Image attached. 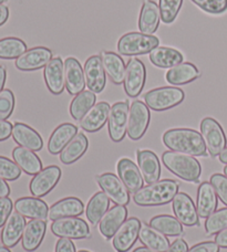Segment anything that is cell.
<instances>
[{"label":"cell","instance_id":"ab89813d","mask_svg":"<svg viewBox=\"0 0 227 252\" xmlns=\"http://www.w3.org/2000/svg\"><path fill=\"white\" fill-rule=\"evenodd\" d=\"M27 51V44L19 38L8 37L0 39V59H18Z\"/></svg>","mask_w":227,"mask_h":252},{"label":"cell","instance_id":"b9f144b4","mask_svg":"<svg viewBox=\"0 0 227 252\" xmlns=\"http://www.w3.org/2000/svg\"><path fill=\"white\" fill-rule=\"evenodd\" d=\"M182 4L183 0H160L158 8H160L162 21L165 24H172L178 17Z\"/></svg>","mask_w":227,"mask_h":252},{"label":"cell","instance_id":"3957f363","mask_svg":"<svg viewBox=\"0 0 227 252\" xmlns=\"http://www.w3.org/2000/svg\"><path fill=\"white\" fill-rule=\"evenodd\" d=\"M162 160L171 173H173L183 181L197 183L201 177V164L192 155L169 151L163 153Z\"/></svg>","mask_w":227,"mask_h":252},{"label":"cell","instance_id":"f546056e","mask_svg":"<svg viewBox=\"0 0 227 252\" xmlns=\"http://www.w3.org/2000/svg\"><path fill=\"white\" fill-rule=\"evenodd\" d=\"M78 134V127L71 123L59 125L50 135L48 142V151L50 154L58 155L62 152L69 142Z\"/></svg>","mask_w":227,"mask_h":252},{"label":"cell","instance_id":"277c9868","mask_svg":"<svg viewBox=\"0 0 227 252\" xmlns=\"http://www.w3.org/2000/svg\"><path fill=\"white\" fill-rule=\"evenodd\" d=\"M160 44V39L155 35L142 32H129L122 35L117 42V51L122 56L147 55Z\"/></svg>","mask_w":227,"mask_h":252},{"label":"cell","instance_id":"9a60e30c","mask_svg":"<svg viewBox=\"0 0 227 252\" xmlns=\"http://www.w3.org/2000/svg\"><path fill=\"white\" fill-rule=\"evenodd\" d=\"M84 78L88 89L93 93H101L107 84L106 71L100 56H92L84 63Z\"/></svg>","mask_w":227,"mask_h":252},{"label":"cell","instance_id":"52a82bcc","mask_svg":"<svg viewBox=\"0 0 227 252\" xmlns=\"http://www.w3.org/2000/svg\"><path fill=\"white\" fill-rule=\"evenodd\" d=\"M151 121L148 105L141 101H134L130 106L128 116V135L132 141L143 137Z\"/></svg>","mask_w":227,"mask_h":252},{"label":"cell","instance_id":"11a10c76","mask_svg":"<svg viewBox=\"0 0 227 252\" xmlns=\"http://www.w3.org/2000/svg\"><path fill=\"white\" fill-rule=\"evenodd\" d=\"M8 18H9V9H8V7L3 6V4H0V26L6 24Z\"/></svg>","mask_w":227,"mask_h":252},{"label":"cell","instance_id":"2e32d148","mask_svg":"<svg viewBox=\"0 0 227 252\" xmlns=\"http://www.w3.org/2000/svg\"><path fill=\"white\" fill-rule=\"evenodd\" d=\"M52 59V51L45 47H36L27 50L16 60V67L20 71L41 69Z\"/></svg>","mask_w":227,"mask_h":252},{"label":"cell","instance_id":"603a6c76","mask_svg":"<svg viewBox=\"0 0 227 252\" xmlns=\"http://www.w3.org/2000/svg\"><path fill=\"white\" fill-rule=\"evenodd\" d=\"M117 174L130 192H136L143 187L144 179L140 168L129 158H121L117 163Z\"/></svg>","mask_w":227,"mask_h":252},{"label":"cell","instance_id":"4fadbf2b","mask_svg":"<svg viewBox=\"0 0 227 252\" xmlns=\"http://www.w3.org/2000/svg\"><path fill=\"white\" fill-rule=\"evenodd\" d=\"M142 223L135 217L126 219L113 236L112 246L116 252H128L138 240Z\"/></svg>","mask_w":227,"mask_h":252},{"label":"cell","instance_id":"d6a6232c","mask_svg":"<svg viewBox=\"0 0 227 252\" xmlns=\"http://www.w3.org/2000/svg\"><path fill=\"white\" fill-rule=\"evenodd\" d=\"M199 76V71L193 63L182 62L167 71L166 81L173 85H184L193 82Z\"/></svg>","mask_w":227,"mask_h":252},{"label":"cell","instance_id":"7a4b0ae2","mask_svg":"<svg viewBox=\"0 0 227 252\" xmlns=\"http://www.w3.org/2000/svg\"><path fill=\"white\" fill-rule=\"evenodd\" d=\"M179 183L173 179H163L142 187L133 196V200L138 206H162L174 199L179 192Z\"/></svg>","mask_w":227,"mask_h":252},{"label":"cell","instance_id":"74e56055","mask_svg":"<svg viewBox=\"0 0 227 252\" xmlns=\"http://www.w3.org/2000/svg\"><path fill=\"white\" fill-rule=\"evenodd\" d=\"M150 226L169 237H181L184 235L183 226L179 221V219L172 217L170 215L155 216L150 220Z\"/></svg>","mask_w":227,"mask_h":252},{"label":"cell","instance_id":"60d3db41","mask_svg":"<svg viewBox=\"0 0 227 252\" xmlns=\"http://www.w3.org/2000/svg\"><path fill=\"white\" fill-rule=\"evenodd\" d=\"M227 228V208H222L206 218L205 230L207 236L215 235Z\"/></svg>","mask_w":227,"mask_h":252},{"label":"cell","instance_id":"db71d44e","mask_svg":"<svg viewBox=\"0 0 227 252\" xmlns=\"http://www.w3.org/2000/svg\"><path fill=\"white\" fill-rule=\"evenodd\" d=\"M9 195H10V187L4 179L0 177V198L8 197Z\"/></svg>","mask_w":227,"mask_h":252},{"label":"cell","instance_id":"6f0895ef","mask_svg":"<svg viewBox=\"0 0 227 252\" xmlns=\"http://www.w3.org/2000/svg\"><path fill=\"white\" fill-rule=\"evenodd\" d=\"M219 157H220L221 163L227 165V146L224 148L223 151H222V153L219 155Z\"/></svg>","mask_w":227,"mask_h":252},{"label":"cell","instance_id":"9c48e42d","mask_svg":"<svg viewBox=\"0 0 227 252\" xmlns=\"http://www.w3.org/2000/svg\"><path fill=\"white\" fill-rule=\"evenodd\" d=\"M100 188L115 205L126 206L130 202V191L120 177L113 173H104L97 176Z\"/></svg>","mask_w":227,"mask_h":252},{"label":"cell","instance_id":"f5cc1de1","mask_svg":"<svg viewBox=\"0 0 227 252\" xmlns=\"http://www.w3.org/2000/svg\"><path fill=\"white\" fill-rule=\"evenodd\" d=\"M215 242L221 248H227V228L217 233L215 237Z\"/></svg>","mask_w":227,"mask_h":252},{"label":"cell","instance_id":"d4e9b609","mask_svg":"<svg viewBox=\"0 0 227 252\" xmlns=\"http://www.w3.org/2000/svg\"><path fill=\"white\" fill-rule=\"evenodd\" d=\"M18 214L29 219L47 220L49 208L45 202L37 197H22L15 202Z\"/></svg>","mask_w":227,"mask_h":252},{"label":"cell","instance_id":"ac0fdd59","mask_svg":"<svg viewBox=\"0 0 227 252\" xmlns=\"http://www.w3.org/2000/svg\"><path fill=\"white\" fill-rule=\"evenodd\" d=\"M126 217H128V209L125 206L115 205L112 208L109 209L106 215L103 216L102 219L99 222V230L101 235L106 238V239H110L115 235L122 223H123Z\"/></svg>","mask_w":227,"mask_h":252},{"label":"cell","instance_id":"1f68e13d","mask_svg":"<svg viewBox=\"0 0 227 252\" xmlns=\"http://www.w3.org/2000/svg\"><path fill=\"white\" fill-rule=\"evenodd\" d=\"M12 158L20 169L28 175H37L40 170H42V163L39 157L34 151L26 147L18 146L13 148Z\"/></svg>","mask_w":227,"mask_h":252},{"label":"cell","instance_id":"680465c9","mask_svg":"<svg viewBox=\"0 0 227 252\" xmlns=\"http://www.w3.org/2000/svg\"><path fill=\"white\" fill-rule=\"evenodd\" d=\"M133 252H157V251L150 249L148 247H140V248H136Z\"/></svg>","mask_w":227,"mask_h":252},{"label":"cell","instance_id":"484cf974","mask_svg":"<svg viewBox=\"0 0 227 252\" xmlns=\"http://www.w3.org/2000/svg\"><path fill=\"white\" fill-rule=\"evenodd\" d=\"M161 13L157 3L153 0H144L139 18V29L142 33L153 34L160 26Z\"/></svg>","mask_w":227,"mask_h":252},{"label":"cell","instance_id":"cb8c5ba5","mask_svg":"<svg viewBox=\"0 0 227 252\" xmlns=\"http://www.w3.org/2000/svg\"><path fill=\"white\" fill-rule=\"evenodd\" d=\"M26 219L20 214L11 213L8 220L4 223L1 231V242L7 248H12L17 246L24 235V230L26 227Z\"/></svg>","mask_w":227,"mask_h":252},{"label":"cell","instance_id":"8fae6325","mask_svg":"<svg viewBox=\"0 0 227 252\" xmlns=\"http://www.w3.org/2000/svg\"><path fill=\"white\" fill-rule=\"evenodd\" d=\"M147 80V69L138 58H132L126 64L124 75V91L130 97L139 96Z\"/></svg>","mask_w":227,"mask_h":252},{"label":"cell","instance_id":"6da1fadb","mask_svg":"<svg viewBox=\"0 0 227 252\" xmlns=\"http://www.w3.org/2000/svg\"><path fill=\"white\" fill-rule=\"evenodd\" d=\"M163 143L173 152L192 156H205L206 146L202 134L192 128H173L163 135Z\"/></svg>","mask_w":227,"mask_h":252},{"label":"cell","instance_id":"f1b7e54d","mask_svg":"<svg viewBox=\"0 0 227 252\" xmlns=\"http://www.w3.org/2000/svg\"><path fill=\"white\" fill-rule=\"evenodd\" d=\"M217 195L211 183L204 182L198 187L196 209L198 217L207 218L214 213L217 208Z\"/></svg>","mask_w":227,"mask_h":252},{"label":"cell","instance_id":"9f6ffc18","mask_svg":"<svg viewBox=\"0 0 227 252\" xmlns=\"http://www.w3.org/2000/svg\"><path fill=\"white\" fill-rule=\"evenodd\" d=\"M6 79H7V72H6V67L0 65V92L3 90L4 83H6Z\"/></svg>","mask_w":227,"mask_h":252},{"label":"cell","instance_id":"7dc6e473","mask_svg":"<svg viewBox=\"0 0 227 252\" xmlns=\"http://www.w3.org/2000/svg\"><path fill=\"white\" fill-rule=\"evenodd\" d=\"M12 201L8 197L0 198V228L4 226V223L11 215Z\"/></svg>","mask_w":227,"mask_h":252},{"label":"cell","instance_id":"816d5d0a","mask_svg":"<svg viewBox=\"0 0 227 252\" xmlns=\"http://www.w3.org/2000/svg\"><path fill=\"white\" fill-rule=\"evenodd\" d=\"M166 252H189V245L184 239H176L170 245Z\"/></svg>","mask_w":227,"mask_h":252},{"label":"cell","instance_id":"91938a15","mask_svg":"<svg viewBox=\"0 0 227 252\" xmlns=\"http://www.w3.org/2000/svg\"><path fill=\"white\" fill-rule=\"evenodd\" d=\"M0 252H11L10 250H9L7 247H0Z\"/></svg>","mask_w":227,"mask_h":252},{"label":"cell","instance_id":"c3c4849f","mask_svg":"<svg viewBox=\"0 0 227 252\" xmlns=\"http://www.w3.org/2000/svg\"><path fill=\"white\" fill-rule=\"evenodd\" d=\"M189 252H220V247L213 241L199 242L189 249Z\"/></svg>","mask_w":227,"mask_h":252},{"label":"cell","instance_id":"be15d7a7","mask_svg":"<svg viewBox=\"0 0 227 252\" xmlns=\"http://www.w3.org/2000/svg\"><path fill=\"white\" fill-rule=\"evenodd\" d=\"M3 1H6V0H0V4H1Z\"/></svg>","mask_w":227,"mask_h":252},{"label":"cell","instance_id":"d590c367","mask_svg":"<svg viewBox=\"0 0 227 252\" xmlns=\"http://www.w3.org/2000/svg\"><path fill=\"white\" fill-rule=\"evenodd\" d=\"M89 147L88 137L83 133H78L60 153L61 163L70 165L76 163L87 152Z\"/></svg>","mask_w":227,"mask_h":252},{"label":"cell","instance_id":"836d02e7","mask_svg":"<svg viewBox=\"0 0 227 252\" xmlns=\"http://www.w3.org/2000/svg\"><path fill=\"white\" fill-rule=\"evenodd\" d=\"M139 239L141 244L157 252H166L170 247V241L165 235L149 224H142L140 229Z\"/></svg>","mask_w":227,"mask_h":252},{"label":"cell","instance_id":"ba28073f","mask_svg":"<svg viewBox=\"0 0 227 252\" xmlns=\"http://www.w3.org/2000/svg\"><path fill=\"white\" fill-rule=\"evenodd\" d=\"M54 236L68 239H85L90 237V228L85 220L78 217H68L54 220L51 224Z\"/></svg>","mask_w":227,"mask_h":252},{"label":"cell","instance_id":"e575fe53","mask_svg":"<svg viewBox=\"0 0 227 252\" xmlns=\"http://www.w3.org/2000/svg\"><path fill=\"white\" fill-rule=\"evenodd\" d=\"M150 61L157 67L167 69L180 64L184 61L182 53L173 48L156 47L150 52Z\"/></svg>","mask_w":227,"mask_h":252},{"label":"cell","instance_id":"7402d4cb","mask_svg":"<svg viewBox=\"0 0 227 252\" xmlns=\"http://www.w3.org/2000/svg\"><path fill=\"white\" fill-rule=\"evenodd\" d=\"M12 138L18 145L28 148L34 152L41 151L43 147V141L40 134L33 127L25 123L17 122L12 128Z\"/></svg>","mask_w":227,"mask_h":252},{"label":"cell","instance_id":"4dcf8cb0","mask_svg":"<svg viewBox=\"0 0 227 252\" xmlns=\"http://www.w3.org/2000/svg\"><path fill=\"white\" fill-rule=\"evenodd\" d=\"M100 57H101L104 71L109 79L116 85L123 83L126 70L123 59L119 55L111 51H102Z\"/></svg>","mask_w":227,"mask_h":252},{"label":"cell","instance_id":"83f0119b","mask_svg":"<svg viewBox=\"0 0 227 252\" xmlns=\"http://www.w3.org/2000/svg\"><path fill=\"white\" fill-rule=\"evenodd\" d=\"M47 230V222L45 220L33 219L26 224L24 235L21 238L22 248L28 252L37 250L44 238Z\"/></svg>","mask_w":227,"mask_h":252},{"label":"cell","instance_id":"e0dca14e","mask_svg":"<svg viewBox=\"0 0 227 252\" xmlns=\"http://www.w3.org/2000/svg\"><path fill=\"white\" fill-rule=\"evenodd\" d=\"M43 76L45 85L54 95H59L66 88L65 78V62L60 57L52 58L44 66Z\"/></svg>","mask_w":227,"mask_h":252},{"label":"cell","instance_id":"f35d334b","mask_svg":"<svg viewBox=\"0 0 227 252\" xmlns=\"http://www.w3.org/2000/svg\"><path fill=\"white\" fill-rule=\"evenodd\" d=\"M97 96L92 91H82L72 100L70 104V114L76 121H80L95 104Z\"/></svg>","mask_w":227,"mask_h":252},{"label":"cell","instance_id":"5b68a950","mask_svg":"<svg viewBox=\"0 0 227 252\" xmlns=\"http://www.w3.org/2000/svg\"><path fill=\"white\" fill-rule=\"evenodd\" d=\"M184 97L183 90L175 87H162L145 93L144 102L149 109L162 112L181 104Z\"/></svg>","mask_w":227,"mask_h":252},{"label":"cell","instance_id":"7c38bea8","mask_svg":"<svg viewBox=\"0 0 227 252\" xmlns=\"http://www.w3.org/2000/svg\"><path fill=\"white\" fill-rule=\"evenodd\" d=\"M61 169L56 165L48 166L35 175L30 182V191L35 197H43L57 186L61 178Z\"/></svg>","mask_w":227,"mask_h":252},{"label":"cell","instance_id":"bcb514c9","mask_svg":"<svg viewBox=\"0 0 227 252\" xmlns=\"http://www.w3.org/2000/svg\"><path fill=\"white\" fill-rule=\"evenodd\" d=\"M211 184L215 189L217 197L227 206V177L222 174H214L211 176Z\"/></svg>","mask_w":227,"mask_h":252},{"label":"cell","instance_id":"8d00e7d4","mask_svg":"<svg viewBox=\"0 0 227 252\" xmlns=\"http://www.w3.org/2000/svg\"><path fill=\"white\" fill-rule=\"evenodd\" d=\"M110 206V199L103 191L94 193L88 202L85 208V215L92 226H97L100 220L106 215Z\"/></svg>","mask_w":227,"mask_h":252},{"label":"cell","instance_id":"5bb4252c","mask_svg":"<svg viewBox=\"0 0 227 252\" xmlns=\"http://www.w3.org/2000/svg\"><path fill=\"white\" fill-rule=\"evenodd\" d=\"M172 208H173L175 217L179 219L182 224H185L188 227L198 226V214L197 209L194 205L188 193L178 192L174 199L172 200Z\"/></svg>","mask_w":227,"mask_h":252},{"label":"cell","instance_id":"f6af8a7d","mask_svg":"<svg viewBox=\"0 0 227 252\" xmlns=\"http://www.w3.org/2000/svg\"><path fill=\"white\" fill-rule=\"evenodd\" d=\"M202 10L213 15H219L227 10V0H192Z\"/></svg>","mask_w":227,"mask_h":252},{"label":"cell","instance_id":"30bf717a","mask_svg":"<svg viewBox=\"0 0 227 252\" xmlns=\"http://www.w3.org/2000/svg\"><path fill=\"white\" fill-rule=\"evenodd\" d=\"M129 110L130 106L128 102H117L111 106L108 125L109 135L113 142L119 143L123 141L125 134L128 133Z\"/></svg>","mask_w":227,"mask_h":252},{"label":"cell","instance_id":"94428289","mask_svg":"<svg viewBox=\"0 0 227 252\" xmlns=\"http://www.w3.org/2000/svg\"><path fill=\"white\" fill-rule=\"evenodd\" d=\"M224 175L227 177V165L224 167Z\"/></svg>","mask_w":227,"mask_h":252},{"label":"cell","instance_id":"f907efd6","mask_svg":"<svg viewBox=\"0 0 227 252\" xmlns=\"http://www.w3.org/2000/svg\"><path fill=\"white\" fill-rule=\"evenodd\" d=\"M13 126L6 120H0V142L6 141L12 134Z\"/></svg>","mask_w":227,"mask_h":252},{"label":"cell","instance_id":"8992f818","mask_svg":"<svg viewBox=\"0 0 227 252\" xmlns=\"http://www.w3.org/2000/svg\"><path fill=\"white\" fill-rule=\"evenodd\" d=\"M201 134L205 143L206 150L212 157L219 156L226 147V136L224 129L216 120L205 118L201 122Z\"/></svg>","mask_w":227,"mask_h":252},{"label":"cell","instance_id":"44dd1931","mask_svg":"<svg viewBox=\"0 0 227 252\" xmlns=\"http://www.w3.org/2000/svg\"><path fill=\"white\" fill-rule=\"evenodd\" d=\"M139 168L145 183L153 184L158 182L161 177V165L158 157L152 151H138L136 153Z\"/></svg>","mask_w":227,"mask_h":252},{"label":"cell","instance_id":"681fc988","mask_svg":"<svg viewBox=\"0 0 227 252\" xmlns=\"http://www.w3.org/2000/svg\"><path fill=\"white\" fill-rule=\"evenodd\" d=\"M56 252H76V246L71 239L60 238L56 245Z\"/></svg>","mask_w":227,"mask_h":252},{"label":"cell","instance_id":"7bdbcfd3","mask_svg":"<svg viewBox=\"0 0 227 252\" xmlns=\"http://www.w3.org/2000/svg\"><path fill=\"white\" fill-rule=\"evenodd\" d=\"M20 175L21 169L15 161L4 156H0V177L4 181L13 182L19 178Z\"/></svg>","mask_w":227,"mask_h":252},{"label":"cell","instance_id":"6125c7cd","mask_svg":"<svg viewBox=\"0 0 227 252\" xmlns=\"http://www.w3.org/2000/svg\"><path fill=\"white\" fill-rule=\"evenodd\" d=\"M78 252H90V251H88V250H80Z\"/></svg>","mask_w":227,"mask_h":252},{"label":"cell","instance_id":"ee69618b","mask_svg":"<svg viewBox=\"0 0 227 252\" xmlns=\"http://www.w3.org/2000/svg\"><path fill=\"white\" fill-rule=\"evenodd\" d=\"M15 109V95L10 90L4 89L0 92V120L10 118Z\"/></svg>","mask_w":227,"mask_h":252},{"label":"cell","instance_id":"4316f807","mask_svg":"<svg viewBox=\"0 0 227 252\" xmlns=\"http://www.w3.org/2000/svg\"><path fill=\"white\" fill-rule=\"evenodd\" d=\"M84 205L79 198L68 197L57 201L49 208L48 217L50 220H57L68 217H76L82 215Z\"/></svg>","mask_w":227,"mask_h":252},{"label":"cell","instance_id":"ffe728a7","mask_svg":"<svg viewBox=\"0 0 227 252\" xmlns=\"http://www.w3.org/2000/svg\"><path fill=\"white\" fill-rule=\"evenodd\" d=\"M65 78L66 88L71 95H78L79 93L84 91L85 85H87L84 70L76 58L70 57L65 61Z\"/></svg>","mask_w":227,"mask_h":252},{"label":"cell","instance_id":"d6986e66","mask_svg":"<svg viewBox=\"0 0 227 252\" xmlns=\"http://www.w3.org/2000/svg\"><path fill=\"white\" fill-rule=\"evenodd\" d=\"M110 110L111 107L108 102H99L94 104L88 111V113L80 120L81 128L89 133L98 132L106 125Z\"/></svg>","mask_w":227,"mask_h":252}]
</instances>
